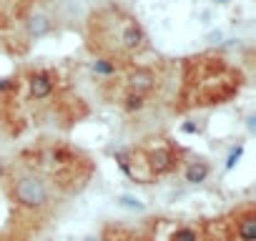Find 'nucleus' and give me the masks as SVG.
I'll list each match as a JSON object with an SVG mask.
<instances>
[{"mask_svg":"<svg viewBox=\"0 0 256 241\" xmlns=\"http://www.w3.org/2000/svg\"><path fill=\"white\" fill-rule=\"evenodd\" d=\"M13 196L25 208H43L48 204V186L38 176H20L13 184Z\"/></svg>","mask_w":256,"mask_h":241,"instance_id":"1","label":"nucleus"},{"mask_svg":"<svg viewBox=\"0 0 256 241\" xmlns=\"http://www.w3.org/2000/svg\"><path fill=\"white\" fill-rule=\"evenodd\" d=\"M118 43H120V48L128 51V53L141 51L146 45V30H143V25L136 18H123V20H120V30H118Z\"/></svg>","mask_w":256,"mask_h":241,"instance_id":"2","label":"nucleus"},{"mask_svg":"<svg viewBox=\"0 0 256 241\" xmlns=\"http://www.w3.org/2000/svg\"><path fill=\"white\" fill-rule=\"evenodd\" d=\"M25 30H28V38H43V35H48L51 30H53V18L45 10H33L28 15V20H25Z\"/></svg>","mask_w":256,"mask_h":241,"instance_id":"3","label":"nucleus"},{"mask_svg":"<svg viewBox=\"0 0 256 241\" xmlns=\"http://www.w3.org/2000/svg\"><path fill=\"white\" fill-rule=\"evenodd\" d=\"M28 88H30V96H33L35 101L48 98V96L53 93V88H55V83H53V73H48V70H38V73H33V75L28 78Z\"/></svg>","mask_w":256,"mask_h":241,"instance_id":"4","label":"nucleus"},{"mask_svg":"<svg viewBox=\"0 0 256 241\" xmlns=\"http://www.w3.org/2000/svg\"><path fill=\"white\" fill-rule=\"evenodd\" d=\"M128 86H131L133 93L143 96V93H148V90H154L156 75H154V70H148V68H136V70L128 73Z\"/></svg>","mask_w":256,"mask_h":241,"instance_id":"5","label":"nucleus"},{"mask_svg":"<svg viewBox=\"0 0 256 241\" xmlns=\"http://www.w3.org/2000/svg\"><path fill=\"white\" fill-rule=\"evenodd\" d=\"M171 166H173V154H171V148H156L154 154H151V169H154L156 173L171 171Z\"/></svg>","mask_w":256,"mask_h":241,"instance_id":"6","label":"nucleus"},{"mask_svg":"<svg viewBox=\"0 0 256 241\" xmlns=\"http://www.w3.org/2000/svg\"><path fill=\"white\" fill-rule=\"evenodd\" d=\"M208 173H211V166L206 161H191L186 166V171H184L188 184H204V181L208 178Z\"/></svg>","mask_w":256,"mask_h":241,"instance_id":"7","label":"nucleus"},{"mask_svg":"<svg viewBox=\"0 0 256 241\" xmlns=\"http://www.w3.org/2000/svg\"><path fill=\"white\" fill-rule=\"evenodd\" d=\"M236 234H239L241 241H256V214L254 211H249V214H244L239 219Z\"/></svg>","mask_w":256,"mask_h":241,"instance_id":"8","label":"nucleus"},{"mask_svg":"<svg viewBox=\"0 0 256 241\" xmlns=\"http://www.w3.org/2000/svg\"><path fill=\"white\" fill-rule=\"evenodd\" d=\"M116 204L123 206V208H128V211H146V204H143L141 199H136V196H128V193L116 196Z\"/></svg>","mask_w":256,"mask_h":241,"instance_id":"9","label":"nucleus"},{"mask_svg":"<svg viewBox=\"0 0 256 241\" xmlns=\"http://www.w3.org/2000/svg\"><path fill=\"white\" fill-rule=\"evenodd\" d=\"M93 70L98 75H113L116 73V63L108 60V58H98V60H93Z\"/></svg>","mask_w":256,"mask_h":241,"instance_id":"10","label":"nucleus"},{"mask_svg":"<svg viewBox=\"0 0 256 241\" xmlns=\"http://www.w3.org/2000/svg\"><path fill=\"white\" fill-rule=\"evenodd\" d=\"M123 105H126V111H128V113L141 111L143 105H146V98H143L141 93H133V90H131V93L126 96V103H123Z\"/></svg>","mask_w":256,"mask_h":241,"instance_id":"11","label":"nucleus"},{"mask_svg":"<svg viewBox=\"0 0 256 241\" xmlns=\"http://www.w3.org/2000/svg\"><path fill=\"white\" fill-rule=\"evenodd\" d=\"M171 241H199V234H196L193 229H188V226H181V229L173 231Z\"/></svg>","mask_w":256,"mask_h":241,"instance_id":"12","label":"nucleus"},{"mask_svg":"<svg viewBox=\"0 0 256 241\" xmlns=\"http://www.w3.org/2000/svg\"><path fill=\"white\" fill-rule=\"evenodd\" d=\"M241 156H244V146L239 143V146H234V148L229 151V156H226V171H231L234 166L239 163V158H241Z\"/></svg>","mask_w":256,"mask_h":241,"instance_id":"13","label":"nucleus"},{"mask_svg":"<svg viewBox=\"0 0 256 241\" xmlns=\"http://www.w3.org/2000/svg\"><path fill=\"white\" fill-rule=\"evenodd\" d=\"M181 131H184V133H199L201 126H196V123H184V126H181Z\"/></svg>","mask_w":256,"mask_h":241,"instance_id":"14","label":"nucleus"},{"mask_svg":"<svg viewBox=\"0 0 256 241\" xmlns=\"http://www.w3.org/2000/svg\"><path fill=\"white\" fill-rule=\"evenodd\" d=\"M221 35H223L221 30H216V33H211V35H208V43H219V40H221Z\"/></svg>","mask_w":256,"mask_h":241,"instance_id":"15","label":"nucleus"},{"mask_svg":"<svg viewBox=\"0 0 256 241\" xmlns=\"http://www.w3.org/2000/svg\"><path fill=\"white\" fill-rule=\"evenodd\" d=\"M8 86H10V81H8V78H3V81H0V90H5Z\"/></svg>","mask_w":256,"mask_h":241,"instance_id":"16","label":"nucleus"},{"mask_svg":"<svg viewBox=\"0 0 256 241\" xmlns=\"http://www.w3.org/2000/svg\"><path fill=\"white\" fill-rule=\"evenodd\" d=\"M246 126H249V131H251V133H254V131H256V126H254V116H251V118H249V123H246Z\"/></svg>","mask_w":256,"mask_h":241,"instance_id":"17","label":"nucleus"},{"mask_svg":"<svg viewBox=\"0 0 256 241\" xmlns=\"http://www.w3.org/2000/svg\"><path fill=\"white\" fill-rule=\"evenodd\" d=\"M216 3H219V5H229V3H231V0H216Z\"/></svg>","mask_w":256,"mask_h":241,"instance_id":"18","label":"nucleus"}]
</instances>
